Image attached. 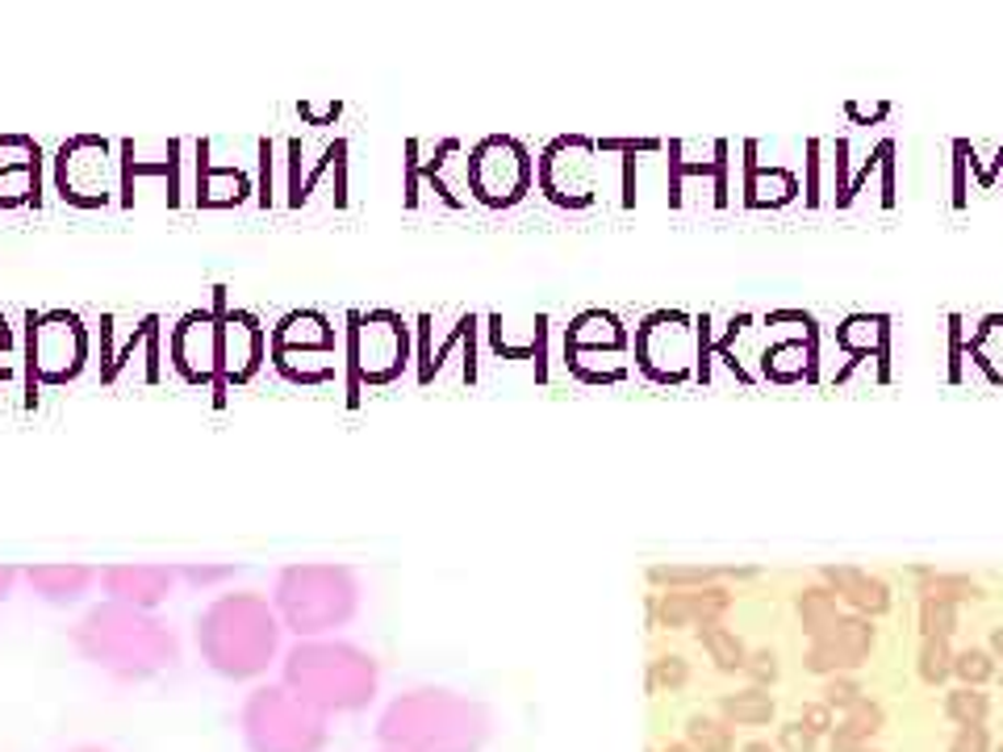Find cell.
Here are the masks:
<instances>
[{"instance_id": "obj_1", "label": "cell", "mask_w": 1003, "mask_h": 752, "mask_svg": "<svg viewBox=\"0 0 1003 752\" xmlns=\"http://www.w3.org/2000/svg\"><path fill=\"white\" fill-rule=\"evenodd\" d=\"M75 648L96 669L114 673L121 682L155 678L180 660V644L151 611H135L121 602H101L80 619L75 627Z\"/></svg>"}, {"instance_id": "obj_10", "label": "cell", "mask_w": 1003, "mask_h": 752, "mask_svg": "<svg viewBox=\"0 0 1003 752\" xmlns=\"http://www.w3.org/2000/svg\"><path fill=\"white\" fill-rule=\"evenodd\" d=\"M355 360L373 380H389L406 360V330L397 327L394 314H373L360 322V343Z\"/></svg>"}, {"instance_id": "obj_37", "label": "cell", "mask_w": 1003, "mask_h": 752, "mask_svg": "<svg viewBox=\"0 0 1003 752\" xmlns=\"http://www.w3.org/2000/svg\"><path fill=\"white\" fill-rule=\"evenodd\" d=\"M748 752H766V749H748Z\"/></svg>"}, {"instance_id": "obj_15", "label": "cell", "mask_w": 1003, "mask_h": 752, "mask_svg": "<svg viewBox=\"0 0 1003 752\" xmlns=\"http://www.w3.org/2000/svg\"><path fill=\"white\" fill-rule=\"evenodd\" d=\"M915 577H920V594H924V598H933V602H949V607H957V602H966V598H982L979 581H970V577H961V573L915 568Z\"/></svg>"}, {"instance_id": "obj_13", "label": "cell", "mask_w": 1003, "mask_h": 752, "mask_svg": "<svg viewBox=\"0 0 1003 752\" xmlns=\"http://www.w3.org/2000/svg\"><path fill=\"white\" fill-rule=\"evenodd\" d=\"M824 581L828 589L844 598L849 607H858L862 614H883L890 607V586L883 577L853 568V564H824Z\"/></svg>"}, {"instance_id": "obj_28", "label": "cell", "mask_w": 1003, "mask_h": 752, "mask_svg": "<svg viewBox=\"0 0 1003 752\" xmlns=\"http://www.w3.org/2000/svg\"><path fill=\"white\" fill-rule=\"evenodd\" d=\"M695 736H699L707 749H727V736L715 724H707V719H695Z\"/></svg>"}, {"instance_id": "obj_26", "label": "cell", "mask_w": 1003, "mask_h": 752, "mask_svg": "<svg viewBox=\"0 0 1003 752\" xmlns=\"http://www.w3.org/2000/svg\"><path fill=\"white\" fill-rule=\"evenodd\" d=\"M954 665H957V673H961L966 682H982V678L991 673V657H987V653H979V648L961 653V657H957Z\"/></svg>"}, {"instance_id": "obj_31", "label": "cell", "mask_w": 1003, "mask_h": 752, "mask_svg": "<svg viewBox=\"0 0 1003 752\" xmlns=\"http://www.w3.org/2000/svg\"><path fill=\"white\" fill-rule=\"evenodd\" d=\"M957 752H982V731H966L957 740Z\"/></svg>"}, {"instance_id": "obj_8", "label": "cell", "mask_w": 1003, "mask_h": 752, "mask_svg": "<svg viewBox=\"0 0 1003 752\" xmlns=\"http://www.w3.org/2000/svg\"><path fill=\"white\" fill-rule=\"evenodd\" d=\"M695 360V330L686 314H653L640 327V364L656 380H681Z\"/></svg>"}, {"instance_id": "obj_12", "label": "cell", "mask_w": 1003, "mask_h": 752, "mask_svg": "<svg viewBox=\"0 0 1003 752\" xmlns=\"http://www.w3.org/2000/svg\"><path fill=\"white\" fill-rule=\"evenodd\" d=\"M727 602H732V594L724 586L669 589V594H661L656 614H661L665 627H686V623H702L707 627V623H715L727 611Z\"/></svg>"}, {"instance_id": "obj_19", "label": "cell", "mask_w": 1003, "mask_h": 752, "mask_svg": "<svg viewBox=\"0 0 1003 752\" xmlns=\"http://www.w3.org/2000/svg\"><path fill=\"white\" fill-rule=\"evenodd\" d=\"M794 197V176L791 172H757L748 164V205H778V201H791Z\"/></svg>"}, {"instance_id": "obj_34", "label": "cell", "mask_w": 1003, "mask_h": 752, "mask_svg": "<svg viewBox=\"0 0 1003 752\" xmlns=\"http://www.w3.org/2000/svg\"><path fill=\"white\" fill-rule=\"evenodd\" d=\"M786 744H791V749H807V744H812V736H807V731H798V728H786Z\"/></svg>"}, {"instance_id": "obj_11", "label": "cell", "mask_w": 1003, "mask_h": 752, "mask_svg": "<svg viewBox=\"0 0 1003 752\" xmlns=\"http://www.w3.org/2000/svg\"><path fill=\"white\" fill-rule=\"evenodd\" d=\"M874 644V627L862 614H840L824 635L812 639V669H837V665H858Z\"/></svg>"}, {"instance_id": "obj_16", "label": "cell", "mask_w": 1003, "mask_h": 752, "mask_svg": "<svg viewBox=\"0 0 1003 752\" xmlns=\"http://www.w3.org/2000/svg\"><path fill=\"white\" fill-rule=\"evenodd\" d=\"M649 577L669 589H702L727 577V564H653Z\"/></svg>"}, {"instance_id": "obj_36", "label": "cell", "mask_w": 1003, "mask_h": 752, "mask_svg": "<svg viewBox=\"0 0 1003 752\" xmlns=\"http://www.w3.org/2000/svg\"><path fill=\"white\" fill-rule=\"evenodd\" d=\"M71 752H105V749H93V744H84V749H71Z\"/></svg>"}, {"instance_id": "obj_30", "label": "cell", "mask_w": 1003, "mask_h": 752, "mask_svg": "<svg viewBox=\"0 0 1003 752\" xmlns=\"http://www.w3.org/2000/svg\"><path fill=\"white\" fill-rule=\"evenodd\" d=\"M661 678H665V682H674V685H677V682H681V678H686V665H681V660H677V657L661 660Z\"/></svg>"}, {"instance_id": "obj_17", "label": "cell", "mask_w": 1003, "mask_h": 752, "mask_svg": "<svg viewBox=\"0 0 1003 752\" xmlns=\"http://www.w3.org/2000/svg\"><path fill=\"white\" fill-rule=\"evenodd\" d=\"M798 619H803V627H807V635H812V639H816V635H824L840 619L837 594H832L828 586L803 589V594H798Z\"/></svg>"}, {"instance_id": "obj_35", "label": "cell", "mask_w": 1003, "mask_h": 752, "mask_svg": "<svg viewBox=\"0 0 1003 752\" xmlns=\"http://www.w3.org/2000/svg\"><path fill=\"white\" fill-rule=\"evenodd\" d=\"M991 644H995V653L1003 657V627H995V635H991Z\"/></svg>"}, {"instance_id": "obj_29", "label": "cell", "mask_w": 1003, "mask_h": 752, "mask_svg": "<svg viewBox=\"0 0 1003 752\" xmlns=\"http://www.w3.org/2000/svg\"><path fill=\"white\" fill-rule=\"evenodd\" d=\"M748 669H753V678H761V682H766V678H773V673H778V665H773V653H757V657L748 660Z\"/></svg>"}, {"instance_id": "obj_33", "label": "cell", "mask_w": 1003, "mask_h": 752, "mask_svg": "<svg viewBox=\"0 0 1003 752\" xmlns=\"http://www.w3.org/2000/svg\"><path fill=\"white\" fill-rule=\"evenodd\" d=\"M828 698H832V703H849V698H853V685H849V682H832V685H828Z\"/></svg>"}, {"instance_id": "obj_2", "label": "cell", "mask_w": 1003, "mask_h": 752, "mask_svg": "<svg viewBox=\"0 0 1003 752\" xmlns=\"http://www.w3.org/2000/svg\"><path fill=\"white\" fill-rule=\"evenodd\" d=\"M280 619L264 594H222L197 619V648L213 673L243 682L259 678L280 648Z\"/></svg>"}, {"instance_id": "obj_24", "label": "cell", "mask_w": 1003, "mask_h": 752, "mask_svg": "<svg viewBox=\"0 0 1003 752\" xmlns=\"http://www.w3.org/2000/svg\"><path fill=\"white\" fill-rule=\"evenodd\" d=\"M727 710H732L736 719L757 724V719H770V698H761V694H740V698H727Z\"/></svg>"}, {"instance_id": "obj_22", "label": "cell", "mask_w": 1003, "mask_h": 752, "mask_svg": "<svg viewBox=\"0 0 1003 752\" xmlns=\"http://www.w3.org/2000/svg\"><path fill=\"white\" fill-rule=\"evenodd\" d=\"M920 627H924V639H945V635L957 627V611L949 602L924 598V602H920Z\"/></svg>"}, {"instance_id": "obj_4", "label": "cell", "mask_w": 1003, "mask_h": 752, "mask_svg": "<svg viewBox=\"0 0 1003 752\" xmlns=\"http://www.w3.org/2000/svg\"><path fill=\"white\" fill-rule=\"evenodd\" d=\"M381 740L397 752H473L486 740V710L447 690H415L385 710Z\"/></svg>"}, {"instance_id": "obj_27", "label": "cell", "mask_w": 1003, "mask_h": 752, "mask_svg": "<svg viewBox=\"0 0 1003 752\" xmlns=\"http://www.w3.org/2000/svg\"><path fill=\"white\" fill-rule=\"evenodd\" d=\"M982 694H970V690H957L954 698H949V710H954L957 719H975V715H982Z\"/></svg>"}, {"instance_id": "obj_5", "label": "cell", "mask_w": 1003, "mask_h": 752, "mask_svg": "<svg viewBox=\"0 0 1003 752\" xmlns=\"http://www.w3.org/2000/svg\"><path fill=\"white\" fill-rule=\"evenodd\" d=\"M272 602L280 627H289L298 639H318L355 614L360 586L343 564H289L280 568Z\"/></svg>"}, {"instance_id": "obj_9", "label": "cell", "mask_w": 1003, "mask_h": 752, "mask_svg": "<svg viewBox=\"0 0 1003 752\" xmlns=\"http://www.w3.org/2000/svg\"><path fill=\"white\" fill-rule=\"evenodd\" d=\"M101 586L109 594V602L151 611V607L167 602V594L176 586V568L172 564H109L101 573Z\"/></svg>"}, {"instance_id": "obj_18", "label": "cell", "mask_w": 1003, "mask_h": 752, "mask_svg": "<svg viewBox=\"0 0 1003 752\" xmlns=\"http://www.w3.org/2000/svg\"><path fill=\"white\" fill-rule=\"evenodd\" d=\"M840 343L849 348L853 355H870L874 348H883L887 343V318H865V314H858V318H849L844 327H840Z\"/></svg>"}, {"instance_id": "obj_20", "label": "cell", "mask_w": 1003, "mask_h": 752, "mask_svg": "<svg viewBox=\"0 0 1003 752\" xmlns=\"http://www.w3.org/2000/svg\"><path fill=\"white\" fill-rule=\"evenodd\" d=\"M803 360H807V368H816V355L803 352V343H782L766 355V373L773 380H794V376H803Z\"/></svg>"}, {"instance_id": "obj_23", "label": "cell", "mask_w": 1003, "mask_h": 752, "mask_svg": "<svg viewBox=\"0 0 1003 752\" xmlns=\"http://www.w3.org/2000/svg\"><path fill=\"white\" fill-rule=\"evenodd\" d=\"M920 669L929 682H941L949 673V644L945 639H924V653H920Z\"/></svg>"}, {"instance_id": "obj_3", "label": "cell", "mask_w": 1003, "mask_h": 752, "mask_svg": "<svg viewBox=\"0 0 1003 752\" xmlns=\"http://www.w3.org/2000/svg\"><path fill=\"white\" fill-rule=\"evenodd\" d=\"M284 690L314 710H355L373 698L376 660L343 639H298L284 653Z\"/></svg>"}, {"instance_id": "obj_21", "label": "cell", "mask_w": 1003, "mask_h": 752, "mask_svg": "<svg viewBox=\"0 0 1003 752\" xmlns=\"http://www.w3.org/2000/svg\"><path fill=\"white\" fill-rule=\"evenodd\" d=\"M702 644H707V653L720 660V669H736V665H745V648H740V639L727 632V627H720V623H707L702 627Z\"/></svg>"}, {"instance_id": "obj_7", "label": "cell", "mask_w": 1003, "mask_h": 752, "mask_svg": "<svg viewBox=\"0 0 1003 752\" xmlns=\"http://www.w3.org/2000/svg\"><path fill=\"white\" fill-rule=\"evenodd\" d=\"M473 192L490 205H511L532 185V155L514 139H486L468 160Z\"/></svg>"}, {"instance_id": "obj_14", "label": "cell", "mask_w": 1003, "mask_h": 752, "mask_svg": "<svg viewBox=\"0 0 1003 752\" xmlns=\"http://www.w3.org/2000/svg\"><path fill=\"white\" fill-rule=\"evenodd\" d=\"M25 577H30V586L38 589L47 602L68 607V602H80L89 594V586L96 581V568L75 561H47V564H30Z\"/></svg>"}, {"instance_id": "obj_32", "label": "cell", "mask_w": 1003, "mask_h": 752, "mask_svg": "<svg viewBox=\"0 0 1003 752\" xmlns=\"http://www.w3.org/2000/svg\"><path fill=\"white\" fill-rule=\"evenodd\" d=\"M13 581H18V568H9V564H0V602L9 598V589H13Z\"/></svg>"}, {"instance_id": "obj_6", "label": "cell", "mask_w": 1003, "mask_h": 752, "mask_svg": "<svg viewBox=\"0 0 1003 752\" xmlns=\"http://www.w3.org/2000/svg\"><path fill=\"white\" fill-rule=\"evenodd\" d=\"M243 740L252 752H318L327 744V719L293 690L259 685L243 703Z\"/></svg>"}, {"instance_id": "obj_25", "label": "cell", "mask_w": 1003, "mask_h": 752, "mask_svg": "<svg viewBox=\"0 0 1003 752\" xmlns=\"http://www.w3.org/2000/svg\"><path fill=\"white\" fill-rule=\"evenodd\" d=\"M231 573V564H185V568H176V577H185L193 586H213V581H222Z\"/></svg>"}]
</instances>
